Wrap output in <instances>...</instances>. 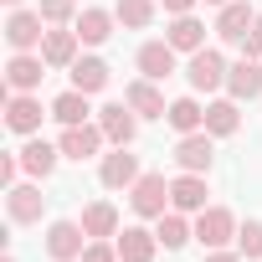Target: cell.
<instances>
[{
  "label": "cell",
  "mask_w": 262,
  "mask_h": 262,
  "mask_svg": "<svg viewBox=\"0 0 262 262\" xmlns=\"http://www.w3.org/2000/svg\"><path fill=\"white\" fill-rule=\"evenodd\" d=\"M77 47H82V36H77L72 26H52V31L41 36V57H47V67H72V62H77Z\"/></svg>",
  "instance_id": "cell-15"
},
{
  "label": "cell",
  "mask_w": 262,
  "mask_h": 262,
  "mask_svg": "<svg viewBox=\"0 0 262 262\" xmlns=\"http://www.w3.org/2000/svg\"><path fill=\"white\" fill-rule=\"evenodd\" d=\"M103 144H108V139H103V128H98V123H67V128H62V139H57V149H62L67 160H77V165L93 160Z\"/></svg>",
  "instance_id": "cell-9"
},
{
  "label": "cell",
  "mask_w": 262,
  "mask_h": 262,
  "mask_svg": "<svg viewBox=\"0 0 262 262\" xmlns=\"http://www.w3.org/2000/svg\"><path fill=\"white\" fill-rule=\"evenodd\" d=\"M128 206H134V216H144V221H160V216L170 211V180H165L160 170L139 175L134 185H128Z\"/></svg>",
  "instance_id": "cell-1"
},
{
  "label": "cell",
  "mask_w": 262,
  "mask_h": 262,
  "mask_svg": "<svg viewBox=\"0 0 262 262\" xmlns=\"http://www.w3.org/2000/svg\"><path fill=\"white\" fill-rule=\"evenodd\" d=\"M41 77H47V57L41 52H11V62H6V88L11 93H36Z\"/></svg>",
  "instance_id": "cell-7"
},
{
  "label": "cell",
  "mask_w": 262,
  "mask_h": 262,
  "mask_svg": "<svg viewBox=\"0 0 262 262\" xmlns=\"http://www.w3.org/2000/svg\"><path fill=\"white\" fill-rule=\"evenodd\" d=\"M113 242H118V257L123 262H155V252H160V236L144 231V226H123Z\"/></svg>",
  "instance_id": "cell-19"
},
{
  "label": "cell",
  "mask_w": 262,
  "mask_h": 262,
  "mask_svg": "<svg viewBox=\"0 0 262 262\" xmlns=\"http://www.w3.org/2000/svg\"><path fill=\"white\" fill-rule=\"evenodd\" d=\"M6 6H11V11H16V6H21V0H6Z\"/></svg>",
  "instance_id": "cell-38"
},
{
  "label": "cell",
  "mask_w": 262,
  "mask_h": 262,
  "mask_svg": "<svg viewBox=\"0 0 262 262\" xmlns=\"http://www.w3.org/2000/svg\"><path fill=\"white\" fill-rule=\"evenodd\" d=\"M211 160H216V139L206 134V128H201V134H180V144H175V165H180V170L206 175Z\"/></svg>",
  "instance_id": "cell-10"
},
{
  "label": "cell",
  "mask_w": 262,
  "mask_h": 262,
  "mask_svg": "<svg viewBox=\"0 0 262 262\" xmlns=\"http://www.w3.org/2000/svg\"><path fill=\"white\" fill-rule=\"evenodd\" d=\"M226 93H231L236 103L262 98V57H242V62H231V72H226Z\"/></svg>",
  "instance_id": "cell-13"
},
{
  "label": "cell",
  "mask_w": 262,
  "mask_h": 262,
  "mask_svg": "<svg viewBox=\"0 0 262 262\" xmlns=\"http://www.w3.org/2000/svg\"><path fill=\"white\" fill-rule=\"evenodd\" d=\"M82 231L88 236H118V211H113V201H93V206H82Z\"/></svg>",
  "instance_id": "cell-27"
},
{
  "label": "cell",
  "mask_w": 262,
  "mask_h": 262,
  "mask_svg": "<svg viewBox=\"0 0 262 262\" xmlns=\"http://www.w3.org/2000/svg\"><path fill=\"white\" fill-rule=\"evenodd\" d=\"M98 128H103V139L113 149H128L134 134H139V113L128 108V103H108V108H98Z\"/></svg>",
  "instance_id": "cell-4"
},
{
  "label": "cell",
  "mask_w": 262,
  "mask_h": 262,
  "mask_svg": "<svg viewBox=\"0 0 262 262\" xmlns=\"http://www.w3.org/2000/svg\"><path fill=\"white\" fill-rule=\"evenodd\" d=\"M242 128V108H236V98H216V103H206V134L211 139H231Z\"/></svg>",
  "instance_id": "cell-21"
},
{
  "label": "cell",
  "mask_w": 262,
  "mask_h": 262,
  "mask_svg": "<svg viewBox=\"0 0 262 262\" xmlns=\"http://www.w3.org/2000/svg\"><path fill=\"white\" fill-rule=\"evenodd\" d=\"M88 242H93V236L82 231V221H52V226H47V252H52L57 262H77Z\"/></svg>",
  "instance_id": "cell-8"
},
{
  "label": "cell",
  "mask_w": 262,
  "mask_h": 262,
  "mask_svg": "<svg viewBox=\"0 0 262 262\" xmlns=\"http://www.w3.org/2000/svg\"><path fill=\"white\" fill-rule=\"evenodd\" d=\"M206 175H190V170H180L175 180H170V211H185V216H201L206 211Z\"/></svg>",
  "instance_id": "cell-11"
},
{
  "label": "cell",
  "mask_w": 262,
  "mask_h": 262,
  "mask_svg": "<svg viewBox=\"0 0 262 262\" xmlns=\"http://www.w3.org/2000/svg\"><path fill=\"white\" fill-rule=\"evenodd\" d=\"M41 206H47L41 185H11V190H6V216H11V226L41 221Z\"/></svg>",
  "instance_id": "cell-12"
},
{
  "label": "cell",
  "mask_w": 262,
  "mask_h": 262,
  "mask_svg": "<svg viewBox=\"0 0 262 262\" xmlns=\"http://www.w3.org/2000/svg\"><path fill=\"white\" fill-rule=\"evenodd\" d=\"M16 175H21V155H0V185H16Z\"/></svg>",
  "instance_id": "cell-34"
},
{
  "label": "cell",
  "mask_w": 262,
  "mask_h": 262,
  "mask_svg": "<svg viewBox=\"0 0 262 262\" xmlns=\"http://www.w3.org/2000/svg\"><path fill=\"white\" fill-rule=\"evenodd\" d=\"M36 11H41V21H47V26H67V21H72V11H77V0H36Z\"/></svg>",
  "instance_id": "cell-31"
},
{
  "label": "cell",
  "mask_w": 262,
  "mask_h": 262,
  "mask_svg": "<svg viewBox=\"0 0 262 262\" xmlns=\"http://www.w3.org/2000/svg\"><path fill=\"white\" fill-rule=\"evenodd\" d=\"M175 57H180V52H175L170 41H144L134 62H139V77H149V82H165V77L175 72Z\"/></svg>",
  "instance_id": "cell-16"
},
{
  "label": "cell",
  "mask_w": 262,
  "mask_h": 262,
  "mask_svg": "<svg viewBox=\"0 0 262 262\" xmlns=\"http://www.w3.org/2000/svg\"><path fill=\"white\" fill-rule=\"evenodd\" d=\"M252 21H257V11L247 6V0H226V6H221V16H216V36L242 47V36L252 31Z\"/></svg>",
  "instance_id": "cell-18"
},
{
  "label": "cell",
  "mask_w": 262,
  "mask_h": 262,
  "mask_svg": "<svg viewBox=\"0 0 262 262\" xmlns=\"http://www.w3.org/2000/svg\"><path fill=\"white\" fill-rule=\"evenodd\" d=\"M195 242H201L206 252L231 247V242H236V216H231L226 206H206V211L195 216Z\"/></svg>",
  "instance_id": "cell-3"
},
{
  "label": "cell",
  "mask_w": 262,
  "mask_h": 262,
  "mask_svg": "<svg viewBox=\"0 0 262 262\" xmlns=\"http://www.w3.org/2000/svg\"><path fill=\"white\" fill-rule=\"evenodd\" d=\"M160 6H165L170 16H190V11H195V0H160Z\"/></svg>",
  "instance_id": "cell-35"
},
{
  "label": "cell",
  "mask_w": 262,
  "mask_h": 262,
  "mask_svg": "<svg viewBox=\"0 0 262 262\" xmlns=\"http://www.w3.org/2000/svg\"><path fill=\"white\" fill-rule=\"evenodd\" d=\"M41 26H47L41 11H21V6H16V11L6 16V41H11V52H41V36H47Z\"/></svg>",
  "instance_id": "cell-6"
},
{
  "label": "cell",
  "mask_w": 262,
  "mask_h": 262,
  "mask_svg": "<svg viewBox=\"0 0 262 262\" xmlns=\"http://www.w3.org/2000/svg\"><path fill=\"white\" fill-rule=\"evenodd\" d=\"M155 0H118L113 6V16H118V26H128V31H144L149 21H155Z\"/></svg>",
  "instance_id": "cell-29"
},
{
  "label": "cell",
  "mask_w": 262,
  "mask_h": 262,
  "mask_svg": "<svg viewBox=\"0 0 262 262\" xmlns=\"http://www.w3.org/2000/svg\"><path fill=\"white\" fill-rule=\"evenodd\" d=\"M41 98L36 93H11L6 98V128L11 134H21V139H31V134H41Z\"/></svg>",
  "instance_id": "cell-5"
},
{
  "label": "cell",
  "mask_w": 262,
  "mask_h": 262,
  "mask_svg": "<svg viewBox=\"0 0 262 262\" xmlns=\"http://www.w3.org/2000/svg\"><path fill=\"white\" fill-rule=\"evenodd\" d=\"M16 155H21V170H26V175H36V180H47V175L57 170V155H62V149L31 134V139H26V144H21Z\"/></svg>",
  "instance_id": "cell-20"
},
{
  "label": "cell",
  "mask_w": 262,
  "mask_h": 262,
  "mask_svg": "<svg viewBox=\"0 0 262 262\" xmlns=\"http://www.w3.org/2000/svg\"><path fill=\"white\" fill-rule=\"evenodd\" d=\"M139 175H144V170H139V160L128 155V149H113V155H103V160H98V180H103L108 190H128Z\"/></svg>",
  "instance_id": "cell-14"
},
{
  "label": "cell",
  "mask_w": 262,
  "mask_h": 262,
  "mask_svg": "<svg viewBox=\"0 0 262 262\" xmlns=\"http://www.w3.org/2000/svg\"><path fill=\"white\" fill-rule=\"evenodd\" d=\"M77 262H123L118 257V242H108V236H93L88 247H82V257Z\"/></svg>",
  "instance_id": "cell-32"
},
{
  "label": "cell",
  "mask_w": 262,
  "mask_h": 262,
  "mask_svg": "<svg viewBox=\"0 0 262 262\" xmlns=\"http://www.w3.org/2000/svg\"><path fill=\"white\" fill-rule=\"evenodd\" d=\"M206 262H242V252H231V247H216V252H206Z\"/></svg>",
  "instance_id": "cell-36"
},
{
  "label": "cell",
  "mask_w": 262,
  "mask_h": 262,
  "mask_svg": "<svg viewBox=\"0 0 262 262\" xmlns=\"http://www.w3.org/2000/svg\"><path fill=\"white\" fill-rule=\"evenodd\" d=\"M242 57H262V11H257V21H252V31L242 36Z\"/></svg>",
  "instance_id": "cell-33"
},
{
  "label": "cell",
  "mask_w": 262,
  "mask_h": 262,
  "mask_svg": "<svg viewBox=\"0 0 262 262\" xmlns=\"http://www.w3.org/2000/svg\"><path fill=\"white\" fill-rule=\"evenodd\" d=\"M113 21H118L113 11H98V6H88V11L72 21V31L82 36V47H103V41L113 36Z\"/></svg>",
  "instance_id": "cell-22"
},
{
  "label": "cell",
  "mask_w": 262,
  "mask_h": 262,
  "mask_svg": "<svg viewBox=\"0 0 262 262\" xmlns=\"http://www.w3.org/2000/svg\"><path fill=\"white\" fill-rule=\"evenodd\" d=\"M165 41H170L175 52H201V47H206V26H201L195 16H175L170 31H165Z\"/></svg>",
  "instance_id": "cell-26"
},
{
  "label": "cell",
  "mask_w": 262,
  "mask_h": 262,
  "mask_svg": "<svg viewBox=\"0 0 262 262\" xmlns=\"http://www.w3.org/2000/svg\"><path fill=\"white\" fill-rule=\"evenodd\" d=\"M165 123L175 128V134H201V128H206V108L195 98H175L170 113H165Z\"/></svg>",
  "instance_id": "cell-25"
},
{
  "label": "cell",
  "mask_w": 262,
  "mask_h": 262,
  "mask_svg": "<svg viewBox=\"0 0 262 262\" xmlns=\"http://www.w3.org/2000/svg\"><path fill=\"white\" fill-rule=\"evenodd\" d=\"M123 103L134 108L139 118H165V113H170L165 93H160V88H155L149 77H139V82H128V88H123Z\"/></svg>",
  "instance_id": "cell-17"
},
{
  "label": "cell",
  "mask_w": 262,
  "mask_h": 262,
  "mask_svg": "<svg viewBox=\"0 0 262 262\" xmlns=\"http://www.w3.org/2000/svg\"><path fill=\"white\" fill-rule=\"evenodd\" d=\"M67 72H72V88H82V93H103V88H108V77H113L103 57H77Z\"/></svg>",
  "instance_id": "cell-24"
},
{
  "label": "cell",
  "mask_w": 262,
  "mask_h": 262,
  "mask_svg": "<svg viewBox=\"0 0 262 262\" xmlns=\"http://www.w3.org/2000/svg\"><path fill=\"white\" fill-rule=\"evenodd\" d=\"M93 93H82V88H67L62 98H52V118L67 128V123H88L93 118V103H88Z\"/></svg>",
  "instance_id": "cell-23"
},
{
  "label": "cell",
  "mask_w": 262,
  "mask_h": 262,
  "mask_svg": "<svg viewBox=\"0 0 262 262\" xmlns=\"http://www.w3.org/2000/svg\"><path fill=\"white\" fill-rule=\"evenodd\" d=\"M236 252L247 262H262V221H242L236 226Z\"/></svg>",
  "instance_id": "cell-30"
},
{
  "label": "cell",
  "mask_w": 262,
  "mask_h": 262,
  "mask_svg": "<svg viewBox=\"0 0 262 262\" xmlns=\"http://www.w3.org/2000/svg\"><path fill=\"white\" fill-rule=\"evenodd\" d=\"M155 236H160V247H165V252H180V247L195 236V226L185 221V211H165V216H160V226H155Z\"/></svg>",
  "instance_id": "cell-28"
},
{
  "label": "cell",
  "mask_w": 262,
  "mask_h": 262,
  "mask_svg": "<svg viewBox=\"0 0 262 262\" xmlns=\"http://www.w3.org/2000/svg\"><path fill=\"white\" fill-rule=\"evenodd\" d=\"M226 72H231V62H226L216 47H201V52H190V62H185V82H190L195 93L226 88Z\"/></svg>",
  "instance_id": "cell-2"
},
{
  "label": "cell",
  "mask_w": 262,
  "mask_h": 262,
  "mask_svg": "<svg viewBox=\"0 0 262 262\" xmlns=\"http://www.w3.org/2000/svg\"><path fill=\"white\" fill-rule=\"evenodd\" d=\"M206 6H226V0H206Z\"/></svg>",
  "instance_id": "cell-37"
},
{
  "label": "cell",
  "mask_w": 262,
  "mask_h": 262,
  "mask_svg": "<svg viewBox=\"0 0 262 262\" xmlns=\"http://www.w3.org/2000/svg\"><path fill=\"white\" fill-rule=\"evenodd\" d=\"M0 262H16V257H11V252H6V257H0Z\"/></svg>",
  "instance_id": "cell-39"
}]
</instances>
